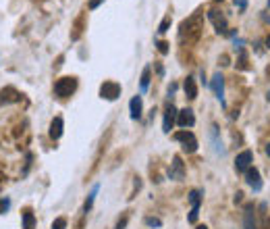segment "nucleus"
Returning a JSON list of instances; mask_svg holds the SVG:
<instances>
[{
  "mask_svg": "<svg viewBox=\"0 0 270 229\" xmlns=\"http://www.w3.org/2000/svg\"><path fill=\"white\" fill-rule=\"evenodd\" d=\"M197 213H199V206H193L191 213H189V221H191V223H195V221H197Z\"/></svg>",
  "mask_w": 270,
  "mask_h": 229,
  "instance_id": "obj_23",
  "label": "nucleus"
},
{
  "mask_svg": "<svg viewBox=\"0 0 270 229\" xmlns=\"http://www.w3.org/2000/svg\"><path fill=\"white\" fill-rule=\"evenodd\" d=\"M208 19L212 21V25L216 27V31L218 33H227L229 31V25H227V19H225V15H220L218 10H208Z\"/></svg>",
  "mask_w": 270,
  "mask_h": 229,
  "instance_id": "obj_4",
  "label": "nucleus"
},
{
  "mask_svg": "<svg viewBox=\"0 0 270 229\" xmlns=\"http://www.w3.org/2000/svg\"><path fill=\"white\" fill-rule=\"evenodd\" d=\"M75 90H77V79H75V77H61V79H58V82L54 84V94L61 96V98L71 96Z\"/></svg>",
  "mask_w": 270,
  "mask_h": 229,
  "instance_id": "obj_1",
  "label": "nucleus"
},
{
  "mask_svg": "<svg viewBox=\"0 0 270 229\" xmlns=\"http://www.w3.org/2000/svg\"><path fill=\"white\" fill-rule=\"evenodd\" d=\"M177 123L181 125V127H191V125L195 123V117H193V111L191 109H183L177 113Z\"/></svg>",
  "mask_w": 270,
  "mask_h": 229,
  "instance_id": "obj_6",
  "label": "nucleus"
},
{
  "mask_svg": "<svg viewBox=\"0 0 270 229\" xmlns=\"http://www.w3.org/2000/svg\"><path fill=\"white\" fill-rule=\"evenodd\" d=\"M33 225H36L33 213H31V211H25V213H23V229H33Z\"/></svg>",
  "mask_w": 270,
  "mask_h": 229,
  "instance_id": "obj_15",
  "label": "nucleus"
},
{
  "mask_svg": "<svg viewBox=\"0 0 270 229\" xmlns=\"http://www.w3.org/2000/svg\"><path fill=\"white\" fill-rule=\"evenodd\" d=\"M243 223H245V229H258L256 227V219H254V213L248 209L245 211V219H243Z\"/></svg>",
  "mask_w": 270,
  "mask_h": 229,
  "instance_id": "obj_16",
  "label": "nucleus"
},
{
  "mask_svg": "<svg viewBox=\"0 0 270 229\" xmlns=\"http://www.w3.org/2000/svg\"><path fill=\"white\" fill-rule=\"evenodd\" d=\"M158 50H160L162 54H167V52H169V44H167V42H158Z\"/></svg>",
  "mask_w": 270,
  "mask_h": 229,
  "instance_id": "obj_24",
  "label": "nucleus"
},
{
  "mask_svg": "<svg viewBox=\"0 0 270 229\" xmlns=\"http://www.w3.org/2000/svg\"><path fill=\"white\" fill-rule=\"evenodd\" d=\"M195 229H208V227H206V225H197Z\"/></svg>",
  "mask_w": 270,
  "mask_h": 229,
  "instance_id": "obj_31",
  "label": "nucleus"
},
{
  "mask_svg": "<svg viewBox=\"0 0 270 229\" xmlns=\"http://www.w3.org/2000/svg\"><path fill=\"white\" fill-rule=\"evenodd\" d=\"M96 194H98V188H93V192L90 194V198H88V202H86V211L91 209V202H93V198H96Z\"/></svg>",
  "mask_w": 270,
  "mask_h": 229,
  "instance_id": "obj_21",
  "label": "nucleus"
},
{
  "mask_svg": "<svg viewBox=\"0 0 270 229\" xmlns=\"http://www.w3.org/2000/svg\"><path fill=\"white\" fill-rule=\"evenodd\" d=\"M169 25H171V17H164V21L160 23V29H158V31H160V33H164V31L169 29Z\"/></svg>",
  "mask_w": 270,
  "mask_h": 229,
  "instance_id": "obj_22",
  "label": "nucleus"
},
{
  "mask_svg": "<svg viewBox=\"0 0 270 229\" xmlns=\"http://www.w3.org/2000/svg\"><path fill=\"white\" fill-rule=\"evenodd\" d=\"M250 165H252V152L250 150H243L237 156V160H235V169H237V171H248Z\"/></svg>",
  "mask_w": 270,
  "mask_h": 229,
  "instance_id": "obj_8",
  "label": "nucleus"
},
{
  "mask_svg": "<svg viewBox=\"0 0 270 229\" xmlns=\"http://www.w3.org/2000/svg\"><path fill=\"white\" fill-rule=\"evenodd\" d=\"M264 229H270V219H266V221H264Z\"/></svg>",
  "mask_w": 270,
  "mask_h": 229,
  "instance_id": "obj_29",
  "label": "nucleus"
},
{
  "mask_svg": "<svg viewBox=\"0 0 270 229\" xmlns=\"http://www.w3.org/2000/svg\"><path fill=\"white\" fill-rule=\"evenodd\" d=\"M61 135H63V119L54 117V121L50 123V137H52V140H58Z\"/></svg>",
  "mask_w": 270,
  "mask_h": 229,
  "instance_id": "obj_13",
  "label": "nucleus"
},
{
  "mask_svg": "<svg viewBox=\"0 0 270 229\" xmlns=\"http://www.w3.org/2000/svg\"><path fill=\"white\" fill-rule=\"evenodd\" d=\"M8 206H10V200L8 198H2L0 200V215H4L8 211Z\"/></svg>",
  "mask_w": 270,
  "mask_h": 229,
  "instance_id": "obj_20",
  "label": "nucleus"
},
{
  "mask_svg": "<svg viewBox=\"0 0 270 229\" xmlns=\"http://www.w3.org/2000/svg\"><path fill=\"white\" fill-rule=\"evenodd\" d=\"M266 154H268V156H270V144H268V146H266Z\"/></svg>",
  "mask_w": 270,
  "mask_h": 229,
  "instance_id": "obj_30",
  "label": "nucleus"
},
{
  "mask_svg": "<svg viewBox=\"0 0 270 229\" xmlns=\"http://www.w3.org/2000/svg\"><path fill=\"white\" fill-rule=\"evenodd\" d=\"M100 96L106 98V100H116L121 96V86L116 82H104L100 86Z\"/></svg>",
  "mask_w": 270,
  "mask_h": 229,
  "instance_id": "obj_3",
  "label": "nucleus"
},
{
  "mask_svg": "<svg viewBox=\"0 0 270 229\" xmlns=\"http://www.w3.org/2000/svg\"><path fill=\"white\" fill-rule=\"evenodd\" d=\"M102 2H104V0H90V4H88V6H90V8L93 10V8H98V6L102 4Z\"/></svg>",
  "mask_w": 270,
  "mask_h": 229,
  "instance_id": "obj_25",
  "label": "nucleus"
},
{
  "mask_svg": "<svg viewBox=\"0 0 270 229\" xmlns=\"http://www.w3.org/2000/svg\"><path fill=\"white\" fill-rule=\"evenodd\" d=\"M146 223H148V225H152V227H160V221H158V219H152V217H148Z\"/></svg>",
  "mask_w": 270,
  "mask_h": 229,
  "instance_id": "obj_26",
  "label": "nucleus"
},
{
  "mask_svg": "<svg viewBox=\"0 0 270 229\" xmlns=\"http://www.w3.org/2000/svg\"><path fill=\"white\" fill-rule=\"evenodd\" d=\"M127 225V217H123V221H119V225H116V229H125Z\"/></svg>",
  "mask_w": 270,
  "mask_h": 229,
  "instance_id": "obj_28",
  "label": "nucleus"
},
{
  "mask_svg": "<svg viewBox=\"0 0 270 229\" xmlns=\"http://www.w3.org/2000/svg\"><path fill=\"white\" fill-rule=\"evenodd\" d=\"M248 183L254 188V190H260L262 188V181H260V173H258V169H248V175H245Z\"/></svg>",
  "mask_w": 270,
  "mask_h": 229,
  "instance_id": "obj_11",
  "label": "nucleus"
},
{
  "mask_svg": "<svg viewBox=\"0 0 270 229\" xmlns=\"http://www.w3.org/2000/svg\"><path fill=\"white\" fill-rule=\"evenodd\" d=\"M183 90H185V96L189 98V100H195V98H197V86H195V79H193V77H187V79H185Z\"/></svg>",
  "mask_w": 270,
  "mask_h": 229,
  "instance_id": "obj_10",
  "label": "nucleus"
},
{
  "mask_svg": "<svg viewBox=\"0 0 270 229\" xmlns=\"http://www.w3.org/2000/svg\"><path fill=\"white\" fill-rule=\"evenodd\" d=\"M150 75H152L150 67H146V69H144V73H142V88H144V90L150 86Z\"/></svg>",
  "mask_w": 270,
  "mask_h": 229,
  "instance_id": "obj_17",
  "label": "nucleus"
},
{
  "mask_svg": "<svg viewBox=\"0 0 270 229\" xmlns=\"http://www.w3.org/2000/svg\"><path fill=\"white\" fill-rule=\"evenodd\" d=\"M169 175H171V179H183L185 167H183V163H181L179 156L173 158V165H171V169H169Z\"/></svg>",
  "mask_w": 270,
  "mask_h": 229,
  "instance_id": "obj_7",
  "label": "nucleus"
},
{
  "mask_svg": "<svg viewBox=\"0 0 270 229\" xmlns=\"http://www.w3.org/2000/svg\"><path fill=\"white\" fill-rule=\"evenodd\" d=\"M175 117H177V109H175L173 105H169V107H167V113H164V123H162V129L167 131V133H169L171 127H173Z\"/></svg>",
  "mask_w": 270,
  "mask_h": 229,
  "instance_id": "obj_9",
  "label": "nucleus"
},
{
  "mask_svg": "<svg viewBox=\"0 0 270 229\" xmlns=\"http://www.w3.org/2000/svg\"><path fill=\"white\" fill-rule=\"evenodd\" d=\"M175 140L183 144V150L185 152H195L197 150V140L191 131H177L175 133Z\"/></svg>",
  "mask_w": 270,
  "mask_h": 229,
  "instance_id": "obj_2",
  "label": "nucleus"
},
{
  "mask_svg": "<svg viewBox=\"0 0 270 229\" xmlns=\"http://www.w3.org/2000/svg\"><path fill=\"white\" fill-rule=\"evenodd\" d=\"M67 227V219L65 217H58V219L52 223V229H65Z\"/></svg>",
  "mask_w": 270,
  "mask_h": 229,
  "instance_id": "obj_18",
  "label": "nucleus"
},
{
  "mask_svg": "<svg viewBox=\"0 0 270 229\" xmlns=\"http://www.w3.org/2000/svg\"><path fill=\"white\" fill-rule=\"evenodd\" d=\"M129 109H131V117H133V119H139V117H142V109H144L142 98H139V96H133L131 102H129Z\"/></svg>",
  "mask_w": 270,
  "mask_h": 229,
  "instance_id": "obj_12",
  "label": "nucleus"
},
{
  "mask_svg": "<svg viewBox=\"0 0 270 229\" xmlns=\"http://www.w3.org/2000/svg\"><path fill=\"white\" fill-rule=\"evenodd\" d=\"M19 92L15 90V88H4L2 92H0V100H4V102H15V100H19Z\"/></svg>",
  "mask_w": 270,
  "mask_h": 229,
  "instance_id": "obj_14",
  "label": "nucleus"
},
{
  "mask_svg": "<svg viewBox=\"0 0 270 229\" xmlns=\"http://www.w3.org/2000/svg\"><path fill=\"white\" fill-rule=\"evenodd\" d=\"M235 4H237L239 8H245L248 6V0H235Z\"/></svg>",
  "mask_w": 270,
  "mask_h": 229,
  "instance_id": "obj_27",
  "label": "nucleus"
},
{
  "mask_svg": "<svg viewBox=\"0 0 270 229\" xmlns=\"http://www.w3.org/2000/svg\"><path fill=\"white\" fill-rule=\"evenodd\" d=\"M268 98H270V92H268Z\"/></svg>",
  "mask_w": 270,
  "mask_h": 229,
  "instance_id": "obj_33",
  "label": "nucleus"
},
{
  "mask_svg": "<svg viewBox=\"0 0 270 229\" xmlns=\"http://www.w3.org/2000/svg\"><path fill=\"white\" fill-rule=\"evenodd\" d=\"M212 90H214L216 98L225 105V77L220 73H214V77H212Z\"/></svg>",
  "mask_w": 270,
  "mask_h": 229,
  "instance_id": "obj_5",
  "label": "nucleus"
},
{
  "mask_svg": "<svg viewBox=\"0 0 270 229\" xmlns=\"http://www.w3.org/2000/svg\"><path fill=\"white\" fill-rule=\"evenodd\" d=\"M266 46H268V48H270V36L266 38Z\"/></svg>",
  "mask_w": 270,
  "mask_h": 229,
  "instance_id": "obj_32",
  "label": "nucleus"
},
{
  "mask_svg": "<svg viewBox=\"0 0 270 229\" xmlns=\"http://www.w3.org/2000/svg\"><path fill=\"white\" fill-rule=\"evenodd\" d=\"M189 200H191L193 206H199V200H202V198H199V192H197V190H193V192L189 194Z\"/></svg>",
  "mask_w": 270,
  "mask_h": 229,
  "instance_id": "obj_19",
  "label": "nucleus"
}]
</instances>
